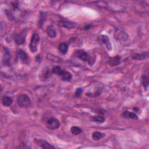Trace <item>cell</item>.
Wrapping results in <instances>:
<instances>
[{"mask_svg":"<svg viewBox=\"0 0 149 149\" xmlns=\"http://www.w3.org/2000/svg\"><path fill=\"white\" fill-rule=\"evenodd\" d=\"M53 73L61 77V79L65 81H70L72 79V74L66 70L62 69L59 66H56L52 69Z\"/></svg>","mask_w":149,"mask_h":149,"instance_id":"cell-1","label":"cell"},{"mask_svg":"<svg viewBox=\"0 0 149 149\" xmlns=\"http://www.w3.org/2000/svg\"><path fill=\"white\" fill-rule=\"evenodd\" d=\"M17 103L21 108H27L30 106L31 101L29 96L26 94H20L17 98Z\"/></svg>","mask_w":149,"mask_h":149,"instance_id":"cell-2","label":"cell"},{"mask_svg":"<svg viewBox=\"0 0 149 149\" xmlns=\"http://www.w3.org/2000/svg\"><path fill=\"white\" fill-rule=\"evenodd\" d=\"M40 36L37 33H33V34L31 36L29 44V48L32 53H35L37 51Z\"/></svg>","mask_w":149,"mask_h":149,"instance_id":"cell-3","label":"cell"},{"mask_svg":"<svg viewBox=\"0 0 149 149\" xmlns=\"http://www.w3.org/2000/svg\"><path fill=\"white\" fill-rule=\"evenodd\" d=\"M73 55L74 56L81 59L83 61H87L90 62L91 61V57L90 55L83 49H77L74 50Z\"/></svg>","mask_w":149,"mask_h":149,"instance_id":"cell-4","label":"cell"},{"mask_svg":"<svg viewBox=\"0 0 149 149\" xmlns=\"http://www.w3.org/2000/svg\"><path fill=\"white\" fill-rule=\"evenodd\" d=\"M27 33V30L26 29L21 31L19 34L15 33L14 36V40H15V43L18 45L24 44L26 41Z\"/></svg>","mask_w":149,"mask_h":149,"instance_id":"cell-5","label":"cell"},{"mask_svg":"<svg viewBox=\"0 0 149 149\" xmlns=\"http://www.w3.org/2000/svg\"><path fill=\"white\" fill-rule=\"evenodd\" d=\"M60 122L59 120L55 118H51L46 122V126L50 130H56L59 128Z\"/></svg>","mask_w":149,"mask_h":149,"instance_id":"cell-6","label":"cell"},{"mask_svg":"<svg viewBox=\"0 0 149 149\" xmlns=\"http://www.w3.org/2000/svg\"><path fill=\"white\" fill-rule=\"evenodd\" d=\"M17 55L18 58L24 64H29L30 63V58L29 55L25 52L24 50L19 49L17 51Z\"/></svg>","mask_w":149,"mask_h":149,"instance_id":"cell-7","label":"cell"},{"mask_svg":"<svg viewBox=\"0 0 149 149\" xmlns=\"http://www.w3.org/2000/svg\"><path fill=\"white\" fill-rule=\"evenodd\" d=\"M114 37L116 40L120 41H126L129 39V36L127 33L120 29H116Z\"/></svg>","mask_w":149,"mask_h":149,"instance_id":"cell-8","label":"cell"},{"mask_svg":"<svg viewBox=\"0 0 149 149\" xmlns=\"http://www.w3.org/2000/svg\"><path fill=\"white\" fill-rule=\"evenodd\" d=\"M58 24L60 27H63L68 29H74L77 26L76 23L67 20H64V19H61L58 22Z\"/></svg>","mask_w":149,"mask_h":149,"instance_id":"cell-9","label":"cell"},{"mask_svg":"<svg viewBox=\"0 0 149 149\" xmlns=\"http://www.w3.org/2000/svg\"><path fill=\"white\" fill-rule=\"evenodd\" d=\"M34 141L36 144V145H37L38 146L42 148H55V147H54L48 142L43 139L36 138L34 139Z\"/></svg>","mask_w":149,"mask_h":149,"instance_id":"cell-10","label":"cell"},{"mask_svg":"<svg viewBox=\"0 0 149 149\" xmlns=\"http://www.w3.org/2000/svg\"><path fill=\"white\" fill-rule=\"evenodd\" d=\"M98 41L100 42H101L104 44L105 45L106 48L108 50L111 51L112 49V45H111V42L109 41V39L108 36L101 34V35H100L98 37Z\"/></svg>","mask_w":149,"mask_h":149,"instance_id":"cell-11","label":"cell"},{"mask_svg":"<svg viewBox=\"0 0 149 149\" xmlns=\"http://www.w3.org/2000/svg\"><path fill=\"white\" fill-rule=\"evenodd\" d=\"M121 57L120 55H117L113 57H110L108 59V63L111 66H118L121 62Z\"/></svg>","mask_w":149,"mask_h":149,"instance_id":"cell-12","label":"cell"},{"mask_svg":"<svg viewBox=\"0 0 149 149\" xmlns=\"http://www.w3.org/2000/svg\"><path fill=\"white\" fill-rule=\"evenodd\" d=\"M51 72L50 70L48 68H46L45 69H44L39 74V79L41 81H45L47 80L51 76Z\"/></svg>","mask_w":149,"mask_h":149,"instance_id":"cell-13","label":"cell"},{"mask_svg":"<svg viewBox=\"0 0 149 149\" xmlns=\"http://www.w3.org/2000/svg\"><path fill=\"white\" fill-rule=\"evenodd\" d=\"M148 56V52L147 51L146 52H143L140 54H135L132 56V59L138 61H143L146 59Z\"/></svg>","mask_w":149,"mask_h":149,"instance_id":"cell-14","label":"cell"},{"mask_svg":"<svg viewBox=\"0 0 149 149\" xmlns=\"http://www.w3.org/2000/svg\"><path fill=\"white\" fill-rule=\"evenodd\" d=\"M4 50H5V54L3 58V62L5 65H9V62L10 60V54L9 49L6 47L4 48Z\"/></svg>","mask_w":149,"mask_h":149,"instance_id":"cell-15","label":"cell"},{"mask_svg":"<svg viewBox=\"0 0 149 149\" xmlns=\"http://www.w3.org/2000/svg\"><path fill=\"white\" fill-rule=\"evenodd\" d=\"M68 48H69V45L65 42H62L59 44L58 49L59 52L63 55H65L67 53L68 51Z\"/></svg>","mask_w":149,"mask_h":149,"instance_id":"cell-16","label":"cell"},{"mask_svg":"<svg viewBox=\"0 0 149 149\" xmlns=\"http://www.w3.org/2000/svg\"><path fill=\"white\" fill-rule=\"evenodd\" d=\"M122 116H123V117L126 118H130V119H132L134 120L138 119V116L135 113L129 112L128 111H124L122 113Z\"/></svg>","mask_w":149,"mask_h":149,"instance_id":"cell-17","label":"cell"},{"mask_svg":"<svg viewBox=\"0 0 149 149\" xmlns=\"http://www.w3.org/2000/svg\"><path fill=\"white\" fill-rule=\"evenodd\" d=\"M13 102V98L9 96H4L2 99V103L5 107H9Z\"/></svg>","mask_w":149,"mask_h":149,"instance_id":"cell-18","label":"cell"},{"mask_svg":"<svg viewBox=\"0 0 149 149\" xmlns=\"http://www.w3.org/2000/svg\"><path fill=\"white\" fill-rule=\"evenodd\" d=\"M46 32L48 36L51 38H55L56 36V31L52 26H49L47 28Z\"/></svg>","mask_w":149,"mask_h":149,"instance_id":"cell-19","label":"cell"},{"mask_svg":"<svg viewBox=\"0 0 149 149\" xmlns=\"http://www.w3.org/2000/svg\"><path fill=\"white\" fill-rule=\"evenodd\" d=\"M105 136V134L104 133L100 132L98 131H95L92 133V139L95 141L99 140L101 139L104 137Z\"/></svg>","mask_w":149,"mask_h":149,"instance_id":"cell-20","label":"cell"},{"mask_svg":"<svg viewBox=\"0 0 149 149\" xmlns=\"http://www.w3.org/2000/svg\"><path fill=\"white\" fill-rule=\"evenodd\" d=\"M90 120L92 122H98V123H103L105 121V118L102 116H100V115H95L93 116L91 118Z\"/></svg>","mask_w":149,"mask_h":149,"instance_id":"cell-21","label":"cell"},{"mask_svg":"<svg viewBox=\"0 0 149 149\" xmlns=\"http://www.w3.org/2000/svg\"><path fill=\"white\" fill-rule=\"evenodd\" d=\"M70 132L73 135H78L82 132V129L78 126H73L71 127Z\"/></svg>","mask_w":149,"mask_h":149,"instance_id":"cell-22","label":"cell"},{"mask_svg":"<svg viewBox=\"0 0 149 149\" xmlns=\"http://www.w3.org/2000/svg\"><path fill=\"white\" fill-rule=\"evenodd\" d=\"M148 83H149V81H148V77L147 75H143L142 77V84L144 88V89L146 90H147L148 88Z\"/></svg>","mask_w":149,"mask_h":149,"instance_id":"cell-23","label":"cell"},{"mask_svg":"<svg viewBox=\"0 0 149 149\" xmlns=\"http://www.w3.org/2000/svg\"><path fill=\"white\" fill-rule=\"evenodd\" d=\"M83 91V90L81 88H77L75 91V96L77 97H79L81 95Z\"/></svg>","mask_w":149,"mask_h":149,"instance_id":"cell-24","label":"cell"},{"mask_svg":"<svg viewBox=\"0 0 149 149\" xmlns=\"http://www.w3.org/2000/svg\"><path fill=\"white\" fill-rule=\"evenodd\" d=\"M91 24H87V25H86L84 27H83V30H89V29H90L91 28Z\"/></svg>","mask_w":149,"mask_h":149,"instance_id":"cell-25","label":"cell"}]
</instances>
